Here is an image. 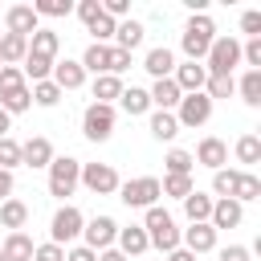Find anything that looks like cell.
<instances>
[{"label":"cell","instance_id":"obj_1","mask_svg":"<svg viewBox=\"0 0 261 261\" xmlns=\"http://www.w3.org/2000/svg\"><path fill=\"white\" fill-rule=\"evenodd\" d=\"M212 41H216V24H212L208 12H196L184 24V33H179V49L188 53V61H204L208 49H212Z\"/></svg>","mask_w":261,"mask_h":261},{"label":"cell","instance_id":"obj_2","mask_svg":"<svg viewBox=\"0 0 261 261\" xmlns=\"http://www.w3.org/2000/svg\"><path fill=\"white\" fill-rule=\"evenodd\" d=\"M143 232H147V241H151L159 253H175V249H179V228H175L171 212L159 208V204L147 208V216H143Z\"/></svg>","mask_w":261,"mask_h":261},{"label":"cell","instance_id":"obj_3","mask_svg":"<svg viewBox=\"0 0 261 261\" xmlns=\"http://www.w3.org/2000/svg\"><path fill=\"white\" fill-rule=\"evenodd\" d=\"M204 61H208V65H204L208 77H232L237 61H241V41H237V37H216Z\"/></svg>","mask_w":261,"mask_h":261},{"label":"cell","instance_id":"obj_4","mask_svg":"<svg viewBox=\"0 0 261 261\" xmlns=\"http://www.w3.org/2000/svg\"><path fill=\"white\" fill-rule=\"evenodd\" d=\"M77 175H82V163L73 155H53V163H49V196H57V200L73 196Z\"/></svg>","mask_w":261,"mask_h":261},{"label":"cell","instance_id":"obj_5","mask_svg":"<svg viewBox=\"0 0 261 261\" xmlns=\"http://www.w3.org/2000/svg\"><path fill=\"white\" fill-rule=\"evenodd\" d=\"M82 135L90 143H106L114 135V106H102V102H90L86 114H82Z\"/></svg>","mask_w":261,"mask_h":261},{"label":"cell","instance_id":"obj_6","mask_svg":"<svg viewBox=\"0 0 261 261\" xmlns=\"http://www.w3.org/2000/svg\"><path fill=\"white\" fill-rule=\"evenodd\" d=\"M159 196H163V192H159V179H155V175H139V179L118 184V200H122L126 208H151Z\"/></svg>","mask_w":261,"mask_h":261},{"label":"cell","instance_id":"obj_7","mask_svg":"<svg viewBox=\"0 0 261 261\" xmlns=\"http://www.w3.org/2000/svg\"><path fill=\"white\" fill-rule=\"evenodd\" d=\"M82 224H86V216H82L73 204H65V208H57V212H53V220H49V241L65 249L73 237H82Z\"/></svg>","mask_w":261,"mask_h":261},{"label":"cell","instance_id":"obj_8","mask_svg":"<svg viewBox=\"0 0 261 261\" xmlns=\"http://www.w3.org/2000/svg\"><path fill=\"white\" fill-rule=\"evenodd\" d=\"M77 184H86L94 196H110V192H118V171L110 167V163H82V175H77Z\"/></svg>","mask_w":261,"mask_h":261},{"label":"cell","instance_id":"obj_9","mask_svg":"<svg viewBox=\"0 0 261 261\" xmlns=\"http://www.w3.org/2000/svg\"><path fill=\"white\" fill-rule=\"evenodd\" d=\"M175 110H179V114H175V122H179V126H204V122L212 118V102H208V94H204V90H200V94H184Z\"/></svg>","mask_w":261,"mask_h":261},{"label":"cell","instance_id":"obj_10","mask_svg":"<svg viewBox=\"0 0 261 261\" xmlns=\"http://www.w3.org/2000/svg\"><path fill=\"white\" fill-rule=\"evenodd\" d=\"M82 237H86V249L102 253V249H110V245H114L118 224H114L110 216H94V220H86V224H82Z\"/></svg>","mask_w":261,"mask_h":261},{"label":"cell","instance_id":"obj_11","mask_svg":"<svg viewBox=\"0 0 261 261\" xmlns=\"http://www.w3.org/2000/svg\"><path fill=\"white\" fill-rule=\"evenodd\" d=\"M41 29V16L33 12V4H12L4 12V33H16V37H33Z\"/></svg>","mask_w":261,"mask_h":261},{"label":"cell","instance_id":"obj_12","mask_svg":"<svg viewBox=\"0 0 261 261\" xmlns=\"http://www.w3.org/2000/svg\"><path fill=\"white\" fill-rule=\"evenodd\" d=\"M171 82L179 86V94H200L204 82H208V69H204L200 61H184V65L171 69Z\"/></svg>","mask_w":261,"mask_h":261},{"label":"cell","instance_id":"obj_13","mask_svg":"<svg viewBox=\"0 0 261 261\" xmlns=\"http://www.w3.org/2000/svg\"><path fill=\"white\" fill-rule=\"evenodd\" d=\"M20 163L24 167H49L53 163V143L45 135H33L29 143H20Z\"/></svg>","mask_w":261,"mask_h":261},{"label":"cell","instance_id":"obj_14","mask_svg":"<svg viewBox=\"0 0 261 261\" xmlns=\"http://www.w3.org/2000/svg\"><path fill=\"white\" fill-rule=\"evenodd\" d=\"M196 163H204V167H212V171H220L224 163H228V147H224V139H216V135H208V139H200V147H196V155H192Z\"/></svg>","mask_w":261,"mask_h":261},{"label":"cell","instance_id":"obj_15","mask_svg":"<svg viewBox=\"0 0 261 261\" xmlns=\"http://www.w3.org/2000/svg\"><path fill=\"white\" fill-rule=\"evenodd\" d=\"M179 241H184L188 253L200 257V253H212V249H216V228H212V224H192V228H184Z\"/></svg>","mask_w":261,"mask_h":261},{"label":"cell","instance_id":"obj_16","mask_svg":"<svg viewBox=\"0 0 261 261\" xmlns=\"http://www.w3.org/2000/svg\"><path fill=\"white\" fill-rule=\"evenodd\" d=\"M82 82H86L82 61H69V57H65V61H53V86H57L61 94H65V90H77Z\"/></svg>","mask_w":261,"mask_h":261},{"label":"cell","instance_id":"obj_17","mask_svg":"<svg viewBox=\"0 0 261 261\" xmlns=\"http://www.w3.org/2000/svg\"><path fill=\"white\" fill-rule=\"evenodd\" d=\"M241 220H245V208H241L237 200H216V204H212V216H208V224H212L216 232H220V228H237Z\"/></svg>","mask_w":261,"mask_h":261},{"label":"cell","instance_id":"obj_18","mask_svg":"<svg viewBox=\"0 0 261 261\" xmlns=\"http://www.w3.org/2000/svg\"><path fill=\"white\" fill-rule=\"evenodd\" d=\"M57 49H61V37L53 33V29H37L33 37H29V53L33 57H45V61H57Z\"/></svg>","mask_w":261,"mask_h":261},{"label":"cell","instance_id":"obj_19","mask_svg":"<svg viewBox=\"0 0 261 261\" xmlns=\"http://www.w3.org/2000/svg\"><path fill=\"white\" fill-rule=\"evenodd\" d=\"M143 69L159 82V77H171V69H175V53L167 49V45H155L147 57H143Z\"/></svg>","mask_w":261,"mask_h":261},{"label":"cell","instance_id":"obj_20","mask_svg":"<svg viewBox=\"0 0 261 261\" xmlns=\"http://www.w3.org/2000/svg\"><path fill=\"white\" fill-rule=\"evenodd\" d=\"M118 253L122 257H139V253H147L151 249V241H147V232H143V224H130V228H118Z\"/></svg>","mask_w":261,"mask_h":261},{"label":"cell","instance_id":"obj_21","mask_svg":"<svg viewBox=\"0 0 261 261\" xmlns=\"http://www.w3.org/2000/svg\"><path fill=\"white\" fill-rule=\"evenodd\" d=\"M33 249H37V245H33L29 232H8L0 253H4V261H33Z\"/></svg>","mask_w":261,"mask_h":261},{"label":"cell","instance_id":"obj_22","mask_svg":"<svg viewBox=\"0 0 261 261\" xmlns=\"http://www.w3.org/2000/svg\"><path fill=\"white\" fill-rule=\"evenodd\" d=\"M147 94H151V106H159V110H171V106H179V98H184V94H179V86H175L171 77H159Z\"/></svg>","mask_w":261,"mask_h":261},{"label":"cell","instance_id":"obj_23","mask_svg":"<svg viewBox=\"0 0 261 261\" xmlns=\"http://www.w3.org/2000/svg\"><path fill=\"white\" fill-rule=\"evenodd\" d=\"M24 220H29V204L24 200H0V224L4 228H12V232H20L24 228Z\"/></svg>","mask_w":261,"mask_h":261},{"label":"cell","instance_id":"obj_24","mask_svg":"<svg viewBox=\"0 0 261 261\" xmlns=\"http://www.w3.org/2000/svg\"><path fill=\"white\" fill-rule=\"evenodd\" d=\"M29 57V37H16V33H4L0 37V65H16Z\"/></svg>","mask_w":261,"mask_h":261},{"label":"cell","instance_id":"obj_25","mask_svg":"<svg viewBox=\"0 0 261 261\" xmlns=\"http://www.w3.org/2000/svg\"><path fill=\"white\" fill-rule=\"evenodd\" d=\"M143 37H147V29H143L139 20H122V24L114 29V49H126V53H130V49L143 45Z\"/></svg>","mask_w":261,"mask_h":261},{"label":"cell","instance_id":"obj_26","mask_svg":"<svg viewBox=\"0 0 261 261\" xmlns=\"http://www.w3.org/2000/svg\"><path fill=\"white\" fill-rule=\"evenodd\" d=\"M212 196H204V192H192V196H184V212H188V220L192 224H208V216H212Z\"/></svg>","mask_w":261,"mask_h":261},{"label":"cell","instance_id":"obj_27","mask_svg":"<svg viewBox=\"0 0 261 261\" xmlns=\"http://www.w3.org/2000/svg\"><path fill=\"white\" fill-rule=\"evenodd\" d=\"M33 106V94H29V86H16V90H4L0 94V110L12 118V114H24Z\"/></svg>","mask_w":261,"mask_h":261},{"label":"cell","instance_id":"obj_28","mask_svg":"<svg viewBox=\"0 0 261 261\" xmlns=\"http://www.w3.org/2000/svg\"><path fill=\"white\" fill-rule=\"evenodd\" d=\"M118 102H122V110H126L130 118H139V114H147V110H151V94H147V90H139V86L122 90V94H118Z\"/></svg>","mask_w":261,"mask_h":261},{"label":"cell","instance_id":"obj_29","mask_svg":"<svg viewBox=\"0 0 261 261\" xmlns=\"http://www.w3.org/2000/svg\"><path fill=\"white\" fill-rule=\"evenodd\" d=\"M151 135H155L159 143H171V139L179 135V122H175V114H171V110H155V114H151Z\"/></svg>","mask_w":261,"mask_h":261},{"label":"cell","instance_id":"obj_30","mask_svg":"<svg viewBox=\"0 0 261 261\" xmlns=\"http://www.w3.org/2000/svg\"><path fill=\"white\" fill-rule=\"evenodd\" d=\"M106 61H110V45H86V53H82V69H90V73H106Z\"/></svg>","mask_w":261,"mask_h":261},{"label":"cell","instance_id":"obj_31","mask_svg":"<svg viewBox=\"0 0 261 261\" xmlns=\"http://www.w3.org/2000/svg\"><path fill=\"white\" fill-rule=\"evenodd\" d=\"M122 94V82L114 77V73H102V77H94V102H102V106H114V98Z\"/></svg>","mask_w":261,"mask_h":261},{"label":"cell","instance_id":"obj_32","mask_svg":"<svg viewBox=\"0 0 261 261\" xmlns=\"http://www.w3.org/2000/svg\"><path fill=\"white\" fill-rule=\"evenodd\" d=\"M192 151H184V147H171L167 155H163V167H167V175H192Z\"/></svg>","mask_w":261,"mask_h":261},{"label":"cell","instance_id":"obj_33","mask_svg":"<svg viewBox=\"0 0 261 261\" xmlns=\"http://www.w3.org/2000/svg\"><path fill=\"white\" fill-rule=\"evenodd\" d=\"M237 90H241V98H245L249 106H261V69H249V73L237 82Z\"/></svg>","mask_w":261,"mask_h":261},{"label":"cell","instance_id":"obj_34","mask_svg":"<svg viewBox=\"0 0 261 261\" xmlns=\"http://www.w3.org/2000/svg\"><path fill=\"white\" fill-rule=\"evenodd\" d=\"M237 179H241V171H228V167H220V171H212V192H216L220 200H232V192H237Z\"/></svg>","mask_w":261,"mask_h":261},{"label":"cell","instance_id":"obj_35","mask_svg":"<svg viewBox=\"0 0 261 261\" xmlns=\"http://www.w3.org/2000/svg\"><path fill=\"white\" fill-rule=\"evenodd\" d=\"M261 196V179L253 175V171H241V179H237V192H232V200L237 204H249V200H257Z\"/></svg>","mask_w":261,"mask_h":261},{"label":"cell","instance_id":"obj_36","mask_svg":"<svg viewBox=\"0 0 261 261\" xmlns=\"http://www.w3.org/2000/svg\"><path fill=\"white\" fill-rule=\"evenodd\" d=\"M86 29L94 33V45H106V41L114 37V29H118V20H114V16H106V12H98V16H94V20L86 24Z\"/></svg>","mask_w":261,"mask_h":261},{"label":"cell","instance_id":"obj_37","mask_svg":"<svg viewBox=\"0 0 261 261\" xmlns=\"http://www.w3.org/2000/svg\"><path fill=\"white\" fill-rule=\"evenodd\" d=\"M237 159H241L245 167H253V163L261 159V139H257V135H241V139H237Z\"/></svg>","mask_w":261,"mask_h":261},{"label":"cell","instance_id":"obj_38","mask_svg":"<svg viewBox=\"0 0 261 261\" xmlns=\"http://www.w3.org/2000/svg\"><path fill=\"white\" fill-rule=\"evenodd\" d=\"M24 77H33V82H49L53 77V61H45V57H24V69H20Z\"/></svg>","mask_w":261,"mask_h":261},{"label":"cell","instance_id":"obj_39","mask_svg":"<svg viewBox=\"0 0 261 261\" xmlns=\"http://www.w3.org/2000/svg\"><path fill=\"white\" fill-rule=\"evenodd\" d=\"M29 94H33V102H37V106H57V102H61V90L53 86V77H49V82H33V90H29Z\"/></svg>","mask_w":261,"mask_h":261},{"label":"cell","instance_id":"obj_40","mask_svg":"<svg viewBox=\"0 0 261 261\" xmlns=\"http://www.w3.org/2000/svg\"><path fill=\"white\" fill-rule=\"evenodd\" d=\"M159 192H163V196H179V200H184V196H192L196 188H192V175H163Z\"/></svg>","mask_w":261,"mask_h":261},{"label":"cell","instance_id":"obj_41","mask_svg":"<svg viewBox=\"0 0 261 261\" xmlns=\"http://www.w3.org/2000/svg\"><path fill=\"white\" fill-rule=\"evenodd\" d=\"M12 167H20V143L16 139H0V171H12Z\"/></svg>","mask_w":261,"mask_h":261},{"label":"cell","instance_id":"obj_42","mask_svg":"<svg viewBox=\"0 0 261 261\" xmlns=\"http://www.w3.org/2000/svg\"><path fill=\"white\" fill-rule=\"evenodd\" d=\"M232 90H237V82H232V77H208V82H204L208 102H216V98H232Z\"/></svg>","mask_w":261,"mask_h":261},{"label":"cell","instance_id":"obj_43","mask_svg":"<svg viewBox=\"0 0 261 261\" xmlns=\"http://www.w3.org/2000/svg\"><path fill=\"white\" fill-rule=\"evenodd\" d=\"M33 12H37V16H69L73 4H69V0H37Z\"/></svg>","mask_w":261,"mask_h":261},{"label":"cell","instance_id":"obj_44","mask_svg":"<svg viewBox=\"0 0 261 261\" xmlns=\"http://www.w3.org/2000/svg\"><path fill=\"white\" fill-rule=\"evenodd\" d=\"M122 69H130V53H126V49H114V45H110V61H106V73H114V77H118Z\"/></svg>","mask_w":261,"mask_h":261},{"label":"cell","instance_id":"obj_45","mask_svg":"<svg viewBox=\"0 0 261 261\" xmlns=\"http://www.w3.org/2000/svg\"><path fill=\"white\" fill-rule=\"evenodd\" d=\"M16 86H24V73L16 65H0V94L4 90H16Z\"/></svg>","mask_w":261,"mask_h":261},{"label":"cell","instance_id":"obj_46","mask_svg":"<svg viewBox=\"0 0 261 261\" xmlns=\"http://www.w3.org/2000/svg\"><path fill=\"white\" fill-rule=\"evenodd\" d=\"M33 261H65V249H61V245H53V241H45V245H37V249H33Z\"/></svg>","mask_w":261,"mask_h":261},{"label":"cell","instance_id":"obj_47","mask_svg":"<svg viewBox=\"0 0 261 261\" xmlns=\"http://www.w3.org/2000/svg\"><path fill=\"white\" fill-rule=\"evenodd\" d=\"M241 57H245L253 69H261V37H249V41L241 45Z\"/></svg>","mask_w":261,"mask_h":261},{"label":"cell","instance_id":"obj_48","mask_svg":"<svg viewBox=\"0 0 261 261\" xmlns=\"http://www.w3.org/2000/svg\"><path fill=\"white\" fill-rule=\"evenodd\" d=\"M73 12L82 16V24H90V20L102 12V0H82V4H73Z\"/></svg>","mask_w":261,"mask_h":261},{"label":"cell","instance_id":"obj_49","mask_svg":"<svg viewBox=\"0 0 261 261\" xmlns=\"http://www.w3.org/2000/svg\"><path fill=\"white\" fill-rule=\"evenodd\" d=\"M241 33H249V37H261V12H257V8H249V12L241 16Z\"/></svg>","mask_w":261,"mask_h":261},{"label":"cell","instance_id":"obj_50","mask_svg":"<svg viewBox=\"0 0 261 261\" xmlns=\"http://www.w3.org/2000/svg\"><path fill=\"white\" fill-rule=\"evenodd\" d=\"M65 261H98V253L86 245H73V249H65Z\"/></svg>","mask_w":261,"mask_h":261},{"label":"cell","instance_id":"obj_51","mask_svg":"<svg viewBox=\"0 0 261 261\" xmlns=\"http://www.w3.org/2000/svg\"><path fill=\"white\" fill-rule=\"evenodd\" d=\"M220 261H249V249L245 245H228V249H220Z\"/></svg>","mask_w":261,"mask_h":261},{"label":"cell","instance_id":"obj_52","mask_svg":"<svg viewBox=\"0 0 261 261\" xmlns=\"http://www.w3.org/2000/svg\"><path fill=\"white\" fill-rule=\"evenodd\" d=\"M12 196V171H0V200Z\"/></svg>","mask_w":261,"mask_h":261},{"label":"cell","instance_id":"obj_53","mask_svg":"<svg viewBox=\"0 0 261 261\" xmlns=\"http://www.w3.org/2000/svg\"><path fill=\"white\" fill-rule=\"evenodd\" d=\"M167 261H196V253H188V249H175V253H167Z\"/></svg>","mask_w":261,"mask_h":261},{"label":"cell","instance_id":"obj_54","mask_svg":"<svg viewBox=\"0 0 261 261\" xmlns=\"http://www.w3.org/2000/svg\"><path fill=\"white\" fill-rule=\"evenodd\" d=\"M98 261H126V257H122L118 249H102V253H98Z\"/></svg>","mask_w":261,"mask_h":261},{"label":"cell","instance_id":"obj_55","mask_svg":"<svg viewBox=\"0 0 261 261\" xmlns=\"http://www.w3.org/2000/svg\"><path fill=\"white\" fill-rule=\"evenodd\" d=\"M8 122H12V118H8V114H4V110H0V139H4V135H8Z\"/></svg>","mask_w":261,"mask_h":261},{"label":"cell","instance_id":"obj_56","mask_svg":"<svg viewBox=\"0 0 261 261\" xmlns=\"http://www.w3.org/2000/svg\"><path fill=\"white\" fill-rule=\"evenodd\" d=\"M0 261H4V253H0Z\"/></svg>","mask_w":261,"mask_h":261},{"label":"cell","instance_id":"obj_57","mask_svg":"<svg viewBox=\"0 0 261 261\" xmlns=\"http://www.w3.org/2000/svg\"><path fill=\"white\" fill-rule=\"evenodd\" d=\"M0 37H4V33H0Z\"/></svg>","mask_w":261,"mask_h":261}]
</instances>
